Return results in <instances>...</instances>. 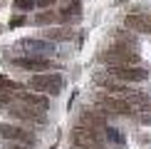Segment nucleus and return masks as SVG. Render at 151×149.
<instances>
[{"instance_id": "obj_17", "label": "nucleus", "mask_w": 151, "mask_h": 149, "mask_svg": "<svg viewBox=\"0 0 151 149\" xmlns=\"http://www.w3.org/2000/svg\"><path fill=\"white\" fill-rule=\"evenodd\" d=\"M141 122H144V124H151V107L141 112Z\"/></svg>"}, {"instance_id": "obj_16", "label": "nucleus", "mask_w": 151, "mask_h": 149, "mask_svg": "<svg viewBox=\"0 0 151 149\" xmlns=\"http://www.w3.org/2000/svg\"><path fill=\"white\" fill-rule=\"evenodd\" d=\"M15 8L17 10H30V8H35V0H15Z\"/></svg>"}, {"instance_id": "obj_4", "label": "nucleus", "mask_w": 151, "mask_h": 149, "mask_svg": "<svg viewBox=\"0 0 151 149\" xmlns=\"http://www.w3.org/2000/svg\"><path fill=\"white\" fill-rule=\"evenodd\" d=\"M97 107L102 112H109V114H131V112H134L127 99H122L116 95H102V97H97Z\"/></svg>"}, {"instance_id": "obj_10", "label": "nucleus", "mask_w": 151, "mask_h": 149, "mask_svg": "<svg viewBox=\"0 0 151 149\" xmlns=\"http://www.w3.org/2000/svg\"><path fill=\"white\" fill-rule=\"evenodd\" d=\"M15 117H20V119H25V122H32V124H40L42 122V114H37L35 109H10Z\"/></svg>"}, {"instance_id": "obj_15", "label": "nucleus", "mask_w": 151, "mask_h": 149, "mask_svg": "<svg viewBox=\"0 0 151 149\" xmlns=\"http://www.w3.org/2000/svg\"><path fill=\"white\" fill-rule=\"evenodd\" d=\"M25 47H32V52H42V50H50V45H45V42H37V40H27L22 42Z\"/></svg>"}, {"instance_id": "obj_18", "label": "nucleus", "mask_w": 151, "mask_h": 149, "mask_svg": "<svg viewBox=\"0 0 151 149\" xmlns=\"http://www.w3.org/2000/svg\"><path fill=\"white\" fill-rule=\"evenodd\" d=\"M22 22H25V20H22V17H15V20H12L10 25H12V27H17V25H22Z\"/></svg>"}, {"instance_id": "obj_11", "label": "nucleus", "mask_w": 151, "mask_h": 149, "mask_svg": "<svg viewBox=\"0 0 151 149\" xmlns=\"http://www.w3.org/2000/svg\"><path fill=\"white\" fill-rule=\"evenodd\" d=\"M124 25L131 30H146V17H139V15H127Z\"/></svg>"}, {"instance_id": "obj_6", "label": "nucleus", "mask_w": 151, "mask_h": 149, "mask_svg": "<svg viewBox=\"0 0 151 149\" xmlns=\"http://www.w3.org/2000/svg\"><path fill=\"white\" fill-rule=\"evenodd\" d=\"M0 137L10 142H20V144H35V134L25 127H15V124H0Z\"/></svg>"}, {"instance_id": "obj_14", "label": "nucleus", "mask_w": 151, "mask_h": 149, "mask_svg": "<svg viewBox=\"0 0 151 149\" xmlns=\"http://www.w3.org/2000/svg\"><path fill=\"white\" fill-rule=\"evenodd\" d=\"M104 134H106V139L109 142H114V144H124V137L116 132V129H111V127H104Z\"/></svg>"}, {"instance_id": "obj_5", "label": "nucleus", "mask_w": 151, "mask_h": 149, "mask_svg": "<svg viewBox=\"0 0 151 149\" xmlns=\"http://www.w3.org/2000/svg\"><path fill=\"white\" fill-rule=\"evenodd\" d=\"M111 77L119 80V82H144L149 77V70L141 65L134 67H111Z\"/></svg>"}, {"instance_id": "obj_8", "label": "nucleus", "mask_w": 151, "mask_h": 149, "mask_svg": "<svg viewBox=\"0 0 151 149\" xmlns=\"http://www.w3.org/2000/svg\"><path fill=\"white\" fill-rule=\"evenodd\" d=\"M79 122H82V127H89V129H94V132H99V129L106 127V117L99 114V112H92V109H84V112H82V114H79Z\"/></svg>"}, {"instance_id": "obj_1", "label": "nucleus", "mask_w": 151, "mask_h": 149, "mask_svg": "<svg viewBox=\"0 0 151 149\" xmlns=\"http://www.w3.org/2000/svg\"><path fill=\"white\" fill-rule=\"evenodd\" d=\"M102 62H106L111 67H134V65H139V55L127 45H114L102 55Z\"/></svg>"}, {"instance_id": "obj_2", "label": "nucleus", "mask_w": 151, "mask_h": 149, "mask_svg": "<svg viewBox=\"0 0 151 149\" xmlns=\"http://www.w3.org/2000/svg\"><path fill=\"white\" fill-rule=\"evenodd\" d=\"M72 142H74L77 149H102V137H99V132H94L89 127H82V124H77L72 129Z\"/></svg>"}, {"instance_id": "obj_3", "label": "nucleus", "mask_w": 151, "mask_h": 149, "mask_svg": "<svg viewBox=\"0 0 151 149\" xmlns=\"http://www.w3.org/2000/svg\"><path fill=\"white\" fill-rule=\"evenodd\" d=\"M30 87L40 92H47V95H60L62 92V74L57 72H45V74H35L30 80Z\"/></svg>"}, {"instance_id": "obj_13", "label": "nucleus", "mask_w": 151, "mask_h": 149, "mask_svg": "<svg viewBox=\"0 0 151 149\" xmlns=\"http://www.w3.org/2000/svg\"><path fill=\"white\" fill-rule=\"evenodd\" d=\"M55 20H60V15H57V12H40V15L35 17V22H37V25H45V22H55Z\"/></svg>"}, {"instance_id": "obj_7", "label": "nucleus", "mask_w": 151, "mask_h": 149, "mask_svg": "<svg viewBox=\"0 0 151 149\" xmlns=\"http://www.w3.org/2000/svg\"><path fill=\"white\" fill-rule=\"evenodd\" d=\"M12 65L20 67V70H30V72H47L52 67V62L45 57H17L12 60Z\"/></svg>"}, {"instance_id": "obj_12", "label": "nucleus", "mask_w": 151, "mask_h": 149, "mask_svg": "<svg viewBox=\"0 0 151 149\" xmlns=\"http://www.w3.org/2000/svg\"><path fill=\"white\" fill-rule=\"evenodd\" d=\"M45 35L50 40H67V37H72V30H47Z\"/></svg>"}, {"instance_id": "obj_9", "label": "nucleus", "mask_w": 151, "mask_h": 149, "mask_svg": "<svg viewBox=\"0 0 151 149\" xmlns=\"http://www.w3.org/2000/svg\"><path fill=\"white\" fill-rule=\"evenodd\" d=\"M17 97H20V102L22 104H27V107H32L35 112H42V109H47V97L45 95H32V92H25V87L20 92H17Z\"/></svg>"}, {"instance_id": "obj_19", "label": "nucleus", "mask_w": 151, "mask_h": 149, "mask_svg": "<svg viewBox=\"0 0 151 149\" xmlns=\"http://www.w3.org/2000/svg\"><path fill=\"white\" fill-rule=\"evenodd\" d=\"M146 30H149V33H151V17H149V20H146Z\"/></svg>"}]
</instances>
